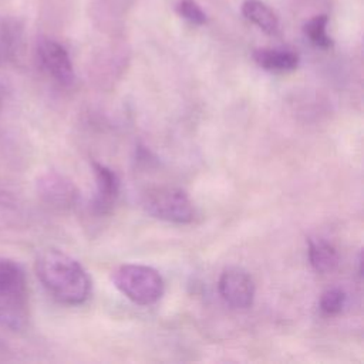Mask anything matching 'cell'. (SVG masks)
I'll use <instances>...</instances> for the list:
<instances>
[{
    "mask_svg": "<svg viewBox=\"0 0 364 364\" xmlns=\"http://www.w3.org/2000/svg\"><path fill=\"white\" fill-rule=\"evenodd\" d=\"M36 272L41 284L60 303L82 304L91 294L88 273L74 257L63 250H43L37 256Z\"/></svg>",
    "mask_w": 364,
    "mask_h": 364,
    "instance_id": "cell-1",
    "label": "cell"
},
{
    "mask_svg": "<svg viewBox=\"0 0 364 364\" xmlns=\"http://www.w3.org/2000/svg\"><path fill=\"white\" fill-rule=\"evenodd\" d=\"M28 318L27 279L21 266L0 257V323L20 330Z\"/></svg>",
    "mask_w": 364,
    "mask_h": 364,
    "instance_id": "cell-2",
    "label": "cell"
},
{
    "mask_svg": "<svg viewBox=\"0 0 364 364\" xmlns=\"http://www.w3.org/2000/svg\"><path fill=\"white\" fill-rule=\"evenodd\" d=\"M111 280L127 299L139 306L155 304L165 291L159 272L145 264H122L112 272Z\"/></svg>",
    "mask_w": 364,
    "mask_h": 364,
    "instance_id": "cell-3",
    "label": "cell"
},
{
    "mask_svg": "<svg viewBox=\"0 0 364 364\" xmlns=\"http://www.w3.org/2000/svg\"><path fill=\"white\" fill-rule=\"evenodd\" d=\"M144 209L154 218L172 223H191L195 208L185 191L175 186H155L142 198Z\"/></svg>",
    "mask_w": 364,
    "mask_h": 364,
    "instance_id": "cell-4",
    "label": "cell"
},
{
    "mask_svg": "<svg viewBox=\"0 0 364 364\" xmlns=\"http://www.w3.org/2000/svg\"><path fill=\"white\" fill-rule=\"evenodd\" d=\"M218 289L222 299L233 309L245 310L253 304L255 283L250 274L240 267H228L222 272Z\"/></svg>",
    "mask_w": 364,
    "mask_h": 364,
    "instance_id": "cell-5",
    "label": "cell"
},
{
    "mask_svg": "<svg viewBox=\"0 0 364 364\" xmlns=\"http://www.w3.org/2000/svg\"><path fill=\"white\" fill-rule=\"evenodd\" d=\"M38 61L43 70L58 84L70 87L74 82V68L67 50L57 41L44 38L37 47Z\"/></svg>",
    "mask_w": 364,
    "mask_h": 364,
    "instance_id": "cell-6",
    "label": "cell"
},
{
    "mask_svg": "<svg viewBox=\"0 0 364 364\" xmlns=\"http://www.w3.org/2000/svg\"><path fill=\"white\" fill-rule=\"evenodd\" d=\"M41 199L53 208L68 209L75 205L78 191L75 185L60 173L50 172L43 175L37 183Z\"/></svg>",
    "mask_w": 364,
    "mask_h": 364,
    "instance_id": "cell-7",
    "label": "cell"
},
{
    "mask_svg": "<svg viewBox=\"0 0 364 364\" xmlns=\"http://www.w3.org/2000/svg\"><path fill=\"white\" fill-rule=\"evenodd\" d=\"M95 176V196L92 199V209L97 215H107L112 210L119 195V178L108 166L92 162Z\"/></svg>",
    "mask_w": 364,
    "mask_h": 364,
    "instance_id": "cell-8",
    "label": "cell"
},
{
    "mask_svg": "<svg viewBox=\"0 0 364 364\" xmlns=\"http://www.w3.org/2000/svg\"><path fill=\"white\" fill-rule=\"evenodd\" d=\"M256 64L267 71L286 73L293 71L299 64V55L290 50L257 48L253 53Z\"/></svg>",
    "mask_w": 364,
    "mask_h": 364,
    "instance_id": "cell-9",
    "label": "cell"
},
{
    "mask_svg": "<svg viewBox=\"0 0 364 364\" xmlns=\"http://www.w3.org/2000/svg\"><path fill=\"white\" fill-rule=\"evenodd\" d=\"M309 260L311 267L323 274L331 273L337 269L340 257L336 247L321 239V237H310L309 239Z\"/></svg>",
    "mask_w": 364,
    "mask_h": 364,
    "instance_id": "cell-10",
    "label": "cell"
},
{
    "mask_svg": "<svg viewBox=\"0 0 364 364\" xmlns=\"http://www.w3.org/2000/svg\"><path fill=\"white\" fill-rule=\"evenodd\" d=\"M243 16L262 28L267 34H276L279 30V20L273 10L259 0H246L242 6Z\"/></svg>",
    "mask_w": 364,
    "mask_h": 364,
    "instance_id": "cell-11",
    "label": "cell"
},
{
    "mask_svg": "<svg viewBox=\"0 0 364 364\" xmlns=\"http://www.w3.org/2000/svg\"><path fill=\"white\" fill-rule=\"evenodd\" d=\"M327 16H316L304 24V33L310 38V41L320 48H330L333 46L331 38L328 37L327 27Z\"/></svg>",
    "mask_w": 364,
    "mask_h": 364,
    "instance_id": "cell-12",
    "label": "cell"
},
{
    "mask_svg": "<svg viewBox=\"0 0 364 364\" xmlns=\"http://www.w3.org/2000/svg\"><path fill=\"white\" fill-rule=\"evenodd\" d=\"M347 303V294L340 287H330L320 297V310L326 316H337L343 311Z\"/></svg>",
    "mask_w": 364,
    "mask_h": 364,
    "instance_id": "cell-13",
    "label": "cell"
},
{
    "mask_svg": "<svg viewBox=\"0 0 364 364\" xmlns=\"http://www.w3.org/2000/svg\"><path fill=\"white\" fill-rule=\"evenodd\" d=\"M18 40H20V36L16 26H13L9 21H4L0 26V41L4 53H7L9 55H13L18 47Z\"/></svg>",
    "mask_w": 364,
    "mask_h": 364,
    "instance_id": "cell-14",
    "label": "cell"
},
{
    "mask_svg": "<svg viewBox=\"0 0 364 364\" xmlns=\"http://www.w3.org/2000/svg\"><path fill=\"white\" fill-rule=\"evenodd\" d=\"M178 13L193 24H203L206 21L205 13L193 0H181L178 4Z\"/></svg>",
    "mask_w": 364,
    "mask_h": 364,
    "instance_id": "cell-15",
    "label": "cell"
},
{
    "mask_svg": "<svg viewBox=\"0 0 364 364\" xmlns=\"http://www.w3.org/2000/svg\"><path fill=\"white\" fill-rule=\"evenodd\" d=\"M3 97H4V92H3V88L0 87V109H1V105H3Z\"/></svg>",
    "mask_w": 364,
    "mask_h": 364,
    "instance_id": "cell-16",
    "label": "cell"
}]
</instances>
